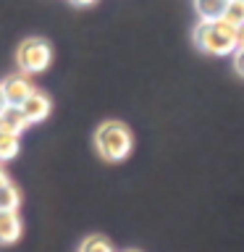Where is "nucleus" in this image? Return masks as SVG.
<instances>
[{
    "instance_id": "nucleus-1",
    "label": "nucleus",
    "mask_w": 244,
    "mask_h": 252,
    "mask_svg": "<svg viewBox=\"0 0 244 252\" xmlns=\"http://www.w3.org/2000/svg\"><path fill=\"white\" fill-rule=\"evenodd\" d=\"M94 147L105 160L118 163L131 153V131L121 121H105L94 131Z\"/></svg>"
},
{
    "instance_id": "nucleus-6",
    "label": "nucleus",
    "mask_w": 244,
    "mask_h": 252,
    "mask_svg": "<svg viewBox=\"0 0 244 252\" xmlns=\"http://www.w3.org/2000/svg\"><path fill=\"white\" fill-rule=\"evenodd\" d=\"M21 236V220L16 210H0V244H13Z\"/></svg>"
},
{
    "instance_id": "nucleus-5",
    "label": "nucleus",
    "mask_w": 244,
    "mask_h": 252,
    "mask_svg": "<svg viewBox=\"0 0 244 252\" xmlns=\"http://www.w3.org/2000/svg\"><path fill=\"white\" fill-rule=\"evenodd\" d=\"M21 110H24V116L29 118V124H37V121H45V118L50 116L53 102H50V97H47L45 92L34 90V92L27 97V102L21 105Z\"/></svg>"
},
{
    "instance_id": "nucleus-4",
    "label": "nucleus",
    "mask_w": 244,
    "mask_h": 252,
    "mask_svg": "<svg viewBox=\"0 0 244 252\" xmlns=\"http://www.w3.org/2000/svg\"><path fill=\"white\" fill-rule=\"evenodd\" d=\"M0 90H3V97H5L8 105L21 108L29 94L34 92V87H31L27 74H13V76H8L5 82H0Z\"/></svg>"
},
{
    "instance_id": "nucleus-18",
    "label": "nucleus",
    "mask_w": 244,
    "mask_h": 252,
    "mask_svg": "<svg viewBox=\"0 0 244 252\" xmlns=\"http://www.w3.org/2000/svg\"><path fill=\"white\" fill-rule=\"evenodd\" d=\"M126 252H139V250H126Z\"/></svg>"
},
{
    "instance_id": "nucleus-2",
    "label": "nucleus",
    "mask_w": 244,
    "mask_h": 252,
    "mask_svg": "<svg viewBox=\"0 0 244 252\" xmlns=\"http://www.w3.org/2000/svg\"><path fill=\"white\" fill-rule=\"evenodd\" d=\"M50 61H53V47L39 37L24 39L19 53H16V63H19L21 74H27V76L45 71L47 66H50Z\"/></svg>"
},
{
    "instance_id": "nucleus-16",
    "label": "nucleus",
    "mask_w": 244,
    "mask_h": 252,
    "mask_svg": "<svg viewBox=\"0 0 244 252\" xmlns=\"http://www.w3.org/2000/svg\"><path fill=\"white\" fill-rule=\"evenodd\" d=\"M71 3H74V5H92L94 0H71Z\"/></svg>"
},
{
    "instance_id": "nucleus-19",
    "label": "nucleus",
    "mask_w": 244,
    "mask_h": 252,
    "mask_svg": "<svg viewBox=\"0 0 244 252\" xmlns=\"http://www.w3.org/2000/svg\"><path fill=\"white\" fill-rule=\"evenodd\" d=\"M0 131H3V129H0Z\"/></svg>"
},
{
    "instance_id": "nucleus-14",
    "label": "nucleus",
    "mask_w": 244,
    "mask_h": 252,
    "mask_svg": "<svg viewBox=\"0 0 244 252\" xmlns=\"http://www.w3.org/2000/svg\"><path fill=\"white\" fill-rule=\"evenodd\" d=\"M236 50H244V27H239L236 32Z\"/></svg>"
},
{
    "instance_id": "nucleus-3",
    "label": "nucleus",
    "mask_w": 244,
    "mask_h": 252,
    "mask_svg": "<svg viewBox=\"0 0 244 252\" xmlns=\"http://www.w3.org/2000/svg\"><path fill=\"white\" fill-rule=\"evenodd\" d=\"M194 45L200 47V50L210 53V55H231V53H236V39L226 37L223 32H218L213 21H200L197 24Z\"/></svg>"
},
{
    "instance_id": "nucleus-7",
    "label": "nucleus",
    "mask_w": 244,
    "mask_h": 252,
    "mask_svg": "<svg viewBox=\"0 0 244 252\" xmlns=\"http://www.w3.org/2000/svg\"><path fill=\"white\" fill-rule=\"evenodd\" d=\"M27 126H29V118L24 116L21 108L5 105V110L0 113V129H3V131H11V134H21Z\"/></svg>"
},
{
    "instance_id": "nucleus-8",
    "label": "nucleus",
    "mask_w": 244,
    "mask_h": 252,
    "mask_svg": "<svg viewBox=\"0 0 244 252\" xmlns=\"http://www.w3.org/2000/svg\"><path fill=\"white\" fill-rule=\"evenodd\" d=\"M226 5H228V0H194V8H197V13H200L202 21H218V19H223Z\"/></svg>"
},
{
    "instance_id": "nucleus-11",
    "label": "nucleus",
    "mask_w": 244,
    "mask_h": 252,
    "mask_svg": "<svg viewBox=\"0 0 244 252\" xmlns=\"http://www.w3.org/2000/svg\"><path fill=\"white\" fill-rule=\"evenodd\" d=\"M223 19H226L228 24H234L236 29L244 27V0H228Z\"/></svg>"
},
{
    "instance_id": "nucleus-12",
    "label": "nucleus",
    "mask_w": 244,
    "mask_h": 252,
    "mask_svg": "<svg viewBox=\"0 0 244 252\" xmlns=\"http://www.w3.org/2000/svg\"><path fill=\"white\" fill-rule=\"evenodd\" d=\"M19 202H21V194H19V189H16L13 184L0 189V210H16Z\"/></svg>"
},
{
    "instance_id": "nucleus-17",
    "label": "nucleus",
    "mask_w": 244,
    "mask_h": 252,
    "mask_svg": "<svg viewBox=\"0 0 244 252\" xmlns=\"http://www.w3.org/2000/svg\"><path fill=\"white\" fill-rule=\"evenodd\" d=\"M5 105H8V102H5V97H3V90H0V113L5 110Z\"/></svg>"
},
{
    "instance_id": "nucleus-9",
    "label": "nucleus",
    "mask_w": 244,
    "mask_h": 252,
    "mask_svg": "<svg viewBox=\"0 0 244 252\" xmlns=\"http://www.w3.org/2000/svg\"><path fill=\"white\" fill-rule=\"evenodd\" d=\"M19 134L0 131V160H13L19 155Z\"/></svg>"
},
{
    "instance_id": "nucleus-13",
    "label": "nucleus",
    "mask_w": 244,
    "mask_h": 252,
    "mask_svg": "<svg viewBox=\"0 0 244 252\" xmlns=\"http://www.w3.org/2000/svg\"><path fill=\"white\" fill-rule=\"evenodd\" d=\"M234 68H236V74L244 76V50H236L234 53Z\"/></svg>"
},
{
    "instance_id": "nucleus-10",
    "label": "nucleus",
    "mask_w": 244,
    "mask_h": 252,
    "mask_svg": "<svg viewBox=\"0 0 244 252\" xmlns=\"http://www.w3.org/2000/svg\"><path fill=\"white\" fill-rule=\"evenodd\" d=\"M79 252H113V244H110V242L105 239V236L92 234V236H87V239L82 242Z\"/></svg>"
},
{
    "instance_id": "nucleus-15",
    "label": "nucleus",
    "mask_w": 244,
    "mask_h": 252,
    "mask_svg": "<svg viewBox=\"0 0 244 252\" xmlns=\"http://www.w3.org/2000/svg\"><path fill=\"white\" fill-rule=\"evenodd\" d=\"M8 184H11V181H8V176H5V171L0 168V189H3V187H8Z\"/></svg>"
}]
</instances>
